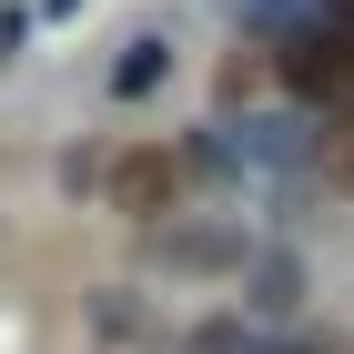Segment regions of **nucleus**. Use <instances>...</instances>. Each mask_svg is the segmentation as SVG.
<instances>
[{
    "label": "nucleus",
    "mask_w": 354,
    "mask_h": 354,
    "mask_svg": "<svg viewBox=\"0 0 354 354\" xmlns=\"http://www.w3.org/2000/svg\"><path fill=\"white\" fill-rule=\"evenodd\" d=\"M273 82L304 91V102H344V91H354V30L324 21V10H314V21H294L283 41H273Z\"/></svg>",
    "instance_id": "nucleus-1"
},
{
    "label": "nucleus",
    "mask_w": 354,
    "mask_h": 354,
    "mask_svg": "<svg viewBox=\"0 0 354 354\" xmlns=\"http://www.w3.org/2000/svg\"><path fill=\"white\" fill-rule=\"evenodd\" d=\"M102 192H111L122 223H172V203H183V162H172L162 142H132V152L102 172Z\"/></svg>",
    "instance_id": "nucleus-2"
},
{
    "label": "nucleus",
    "mask_w": 354,
    "mask_h": 354,
    "mask_svg": "<svg viewBox=\"0 0 354 354\" xmlns=\"http://www.w3.org/2000/svg\"><path fill=\"white\" fill-rule=\"evenodd\" d=\"M91 354H172V334H162V314L142 294H91Z\"/></svg>",
    "instance_id": "nucleus-3"
},
{
    "label": "nucleus",
    "mask_w": 354,
    "mask_h": 354,
    "mask_svg": "<svg viewBox=\"0 0 354 354\" xmlns=\"http://www.w3.org/2000/svg\"><path fill=\"white\" fill-rule=\"evenodd\" d=\"M192 354H294V344H283V334H263V324H233V314H223V324L192 334Z\"/></svg>",
    "instance_id": "nucleus-4"
},
{
    "label": "nucleus",
    "mask_w": 354,
    "mask_h": 354,
    "mask_svg": "<svg viewBox=\"0 0 354 354\" xmlns=\"http://www.w3.org/2000/svg\"><path fill=\"white\" fill-rule=\"evenodd\" d=\"M162 263H243V233H162Z\"/></svg>",
    "instance_id": "nucleus-5"
},
{
    "label": "nucleus",
    "mask_w": 354,
    "mask_h": 354,
    "mask_svg": "<svg viewBox=\"0 0 354 354\" xmlns=\"http://www.w3.org/2000/svg\"><path fill=\"white\" fill-rule=\"evenodd\" d=\"M152 71H162V41H132V61L111 71V91H152Z\"/></svg>",
    "instance_id": "nucleus-6"
},
{
    "label": "nucleus",
    "mask_w": 354,
    "mask_h": 354,
    "mask_svg": "<svg viewBox=\"0 0 354 354\" xmlns=\"http://www.w3.org/2000/svg\"><path fill=\"white\" fill-rule=\"evenodd\" d=\"M324 172H334V183H354V122H334V132H324Z\"/></svg>",
    "instance_id": "nucleus-7"
},
{
    "label": "nucleus",
    "mask_w": 354,
    "mask_h": 354,
    "mask_svg": "<svg viewBox=\"0 0 354 354\" xmlns=\"http://www.w3.org/2000/svg\"><path fill=\"white\" fill-rule=\"evenodd\" d=\"M253 82H263V61H253V51H233V61H223V102H243Z\"/></svg>",
    "instance_id": "nucleus-8"
},
{
    "label": "nucleus",
    "mask_w": 354,
    "mask_h": 354,
    "mask_svg": "<svg viewBox=\"0 0 354 354\" xmlns=\"http://www.w3.org/2000/svg\"><path fill=\"white\" fill-rule=\"evenodd\" d=\"M324 21H344V30H354V0H334V10H324Z\"/></svg>",
    "instance_id": "nucleus-9"
}]
</instances>
